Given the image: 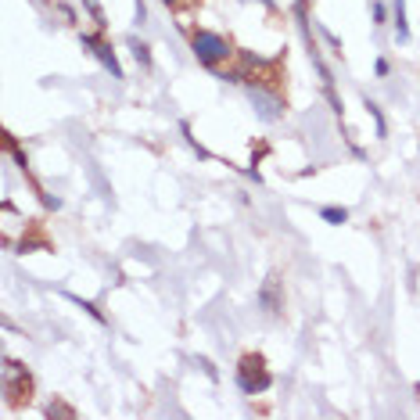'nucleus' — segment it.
I'll return each instance as SVG.
<instances>
[{
    "label": "nucleus",
    "instance_id": "1",
    "mask_svg": "<svg viewBox=\"0 0 420 420\" xmlns=\"http://www.w3.org/2000/svg\"><path fill=\"white\" fill-rule=\"evenodd\" d=\"M191 51L205 69H215L220 61L230 58V43H226V36L212 33V29H198V33L191 36Z\"/></svg>",
    "mask_w": 420,
    "mask_h": 420
},
{
    "label": "nucleus",
    "instance_id": "2",
    "mask_svg": "<svg viewBox=\"0 0 420 420\" xmlns=\"http://www.w3.org/2000/svg\"><path fill=\"white\" fill-rule=\"evenodd\" d=\"M244 97H248V104L255 108V115L262 122H277L280 115H284V101H280L273 90L259 86V83H244Z\"/></svg>",
    "mask_w": 420,
    "mask_h": 420
},
{
    "label": "nucleus",
    "instance_id": "3",
    "mask_svg": "<svg viewBox=\"0 0 420 420\" xmlns=\"http://www.w3.org/2000/svg\"><path fill=\"white\" fill-rule=\"evenodd\" d=\"M237 384H241L244 395H259V392H266V388L273 384L270 373L262 370V355H244L241 366H237Z\"/></svg>",
    "mask_w": 420,
    "mask_h": 420
},
{
    "label": "nucleus",
    "instance_id": "4",
    "mask_svg": "<svg viewBox=\"0 0 420 420\" xmlns=\"http://www.w3.org/2000/svg\"><path fill=\"white\" fill-rule=\"evenodd\" d=\"M83 47H86V51L101 61V65H104L108 72H112V80H122V65H119V58H115L112 47L101 43V40H93V36H83Z\"/></svg>",
    "mask_w": 420,
    "mask_h": 420
},
{
    "label": "nucleus",
    "instance_id": "5",
    "mask_svg": "<svg viewBox=\"0 0 420 420\" xmlns=\"http://www.w3.org/2000/svg\"><path fill=\"white\" fill-rule=\"evenodd\" d=\"M19 381H29V377H25V366H22V363H14V360H4V392L11 395Z\"/></svg>",
    "mask_w": 420,
    "mask_h": 420
},
{
    "label": "nucleus",
    "instance_id": "6",
    "mask_svg": "<svg viewBox=\"0 0 420 420\" xmlns=\"http://www.w3.org/2000/svg\"><path fill=\"white\" fill-rule=\"evenodd\" d=\"M392 11H395V33H399V43L410 40V22H406V0H392Z\"/></svg>",
    "mask_w": 420,
    "mask_h": 420
},
{
    "label": "nucleus",
    "instance_id": "7",
    "mask_svg": "<svg viewBox=\"0 0 420 420\" xmlns=\"http://www.w3.org/2000/svg\"><path fill=\"white\" fill-rule=\"evenodd\" d=\"M320 220H327V223H331V226H341V223H349V209L327 205V209H320Z\"/></svg>",
    "mask_w": 420,
    "mask_h": 420
},
{
    "label": "nucleus",
    "instance_id": "8",
    "mask_svg": "<svg viewBox=\"0 0 420 420\" xmlns=\"http://www.w3.org/2000/svg\"><path fill=\"white\" fill-rule=\"evenodd\" d=\"M366 112L373 115V122H377V137L384 140V137H388V122H384V115H381V108H377V104H373L370 97H366Z\"/></svg>",
    "mask_w": 420,
    "mask_h": 420
},
{
    "label": "nucleus",
    "instance_id": "9",
    "mask_svg": "<svg viewBox=\"0 0 420 420\" xmlns=\"http://www.w3.org/2000/svg\"><path fill=\"white\" fill-rule=\"evenodd\" d=\"M133 58H137V61H140V65H144V69L151 65V54H148V47H144V43H133Z\"/></svg>",
    "mask_w": 420,
    "mask_h": 420
},
{
    "label": "nucleus",
    "instance_id": "10",
    "mask_svg": "<svg viewBox=\"0 0 420 420\" xmlns=\"http://www.w3.org/2000/svg\"><path fill=\"white\" fill-rule=\"evenodd\" d=\"M384 19H388V11H384V4H373V22H377V25H384Z\"/></svg>",
    "mask_w": 420,
    "mask_h": 420
},
{
    "label": "nucleus",
    "instance_id": "11",
    "mask_svg": "<svg viewBox=\"0 0 420 420\" xmlns=\"http://www.w3.org/2000/svg\"><path fill=\"white\" fill-rule=\"evenodd\" d=\"M259 4H266V8H273V0H259Z\"/></svg>",
    "mask_w": 420,
    "mask_h": 420
},
{
    "label": "nucleus",
    "instance_id": "12",
    "mask_svg": "<svg viewBox=\"0 0 420 420\" xmlns=\"http://www.w3.org/2000/svg\"><path fill=\"white\" fill-rule=\"evenodd\" d=\"M162 4H176V0H162Z\"/></svg>",
    "mask_w": 420,
    "mask_h": 420
}]
</instances>
